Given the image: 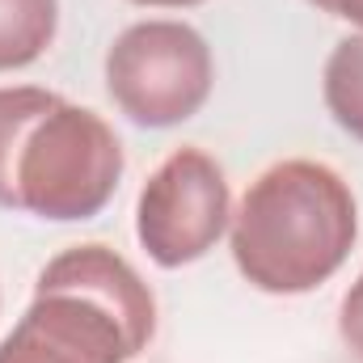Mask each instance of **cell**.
<instances>
[{
	"mask_svg": "<svg viewBox=\"0 0 363 363\" xmlns=\"http://www.w3.org/2000/svg\"><path fill=\"white\" fill-rule=\"evenodd\" d=\"M60 34V0H0V72L30 68Z\"/></svg>",
	"mask_w": 363,
	"mask_h": 363,
	"instance_id": "cell-6",
	"label": "cell"
},
{
	"mask_svg": "<svg viewBox=\"0 0 363 363\" xmlns=\"http://www.w3.org/2000/svg\"><path fill=\"white\" fill-rule=\"evenodd\" d=\"M359 241L351 182L325 161H274L241 194L228 250L241 279L267 296H304L342 271Z\"/></svg>",
	"mask_w": 363,
	"mask_h": 363,
	"instance_id": "cell-1",
	"label": "cell"
},
{
	"mask_svg": "<svg viewBox=\"0 0 363 363\" xmlns=\"http://www.w3.org/2000/svg\"><path fill=\"white\" fill-rule=\"evenodd\" d=\"M114 127L43 85L0 89V211L77 224L106 211L123 182Z\"/></svg>",
	"mask_w": 363,
	"mask_h": 363,
	"instance_id": "cell-2",
	"label": "cell"
},
{
	"mask_svg": "<svg viewBox=\"0 0 363 363\" xmlns=\"http://www.w3.org/2000/svg\"><path fill=\"white\" fill-rule=\"evenodd\" d=\"M157 334V296L110 245H72L38 279L0 363H131Z\"/></svg>",
	"mask_w": 363,
	"mask_h": 363,
	"instance_id": "cell-3",
	"label": "cell"
},
{
	"mask_svg": "<svg viewBox=\"0 0 363 363\" xmlns=\"http://www.w3.org/2000/svg\"><path fill=\"white\" fill-rule=\"evenodd\" d=\"M321 97L330 118L363 144V30L334 43L321 72Z\"/></svg>",
	"mask_w": 363,
	"mask_h": 363,
	"instance_id": "cell-7",
	"label": "cell"
},
{
	"mask_svg": "<svg viewBox=\"0 0 363 363\" xmlns=\"http://www.w3.org/2000/svg\"><path fill=\"white\" fill-rule=\"evenodd\" d=\"M216 85L207 38L174 17L127 26L106 51V93L135 127L165 131L190 123Z\"/></svg>",
	"mask_w": 363,
	"mask_h": 363,
	"instance_id": "cell-4",
	"label": "cell"
},
{
	"mask_svg": "<svg viewBox=\"0 0 363 363\" xmlns=\"http://www.w3.org/2000/svg\"><path fill=\"white\" fill-rule=\"evenodd\" d=\"M313 9L338 17V21H351L355 30H363V0H308Z\"/></svg>",
	"mask_w": 363,
	"mask_h": 363,
	"instance_id": "cell-9",
	"label": "cell"
},
{
	"mask_svg": "<svg viewBox=\"0 0 363 363\" xmlns=\"http://www.w3.org/2000/svg\"><path fill=\"white\" fill-rule=\"evenodd\" d=\"M338 338L363 363V271L355 274V283L347 287V296L338 304Z\"/></svg>",
	"mask_w": 363,
	"mask_h": 363,
	"instance_id": "cell-8",
	"label": "cell"
},
{
	"mask_svg": "<svg viewBox=\"0 0 363 363\" xmlns=\"http://www.w3.org/2000/svg\"><path fill=\"white\" fill-rule=\"evenodd\" d=\"M131 4H144V9H194V4H207V0H131Z\"/></svg>",
	"mask_w": 363,
	"mask_h": 363,
	"instance_id": "cell-10",
	"label": "cell"
},
{
	"mask_svg": "<svg viewBox=\"0 0 363 363\" xmlns=\"http://www.w3.org/2000/svg\"><path fill=\"white\" fill-rule=\"evenodd\" d=\"M233 224V190L220 161L194 144L174 148L140 190L135 203V237L144 254L182 271L216 250V241Z\"/></svg>",
	"mask_w": 363,
	"mask_h": 363,
	"instance_id": "cell-5",
	"label": "cell"
}]
</instances>
